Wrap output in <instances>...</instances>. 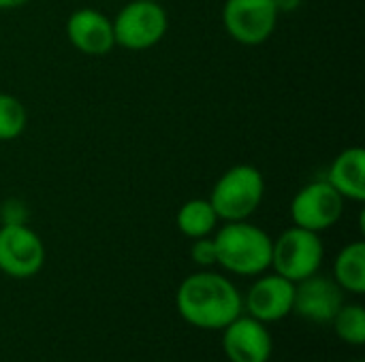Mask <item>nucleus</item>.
Instances as JSON below:
<instances>
[{
  "label": "nucleus",
  "mask_w": 365,
  "mask_h": 362,
  "mask_svg": "<svg viewBox=\"0 0 365 362\" xmlns=\"http://www.w3.org/2000/svg\"><path fill=\"white\" fill-rule=\"evenodd\" d=\"M344 198L327 179L306 183L291 201V220L295 226L323 233L336 226L344 213Z\"/></svg>",
  "instance_id": "obj_7"
},
{
  "label": "nucleus",
  "mask_w": 365,
  "mask_h": 362,
  "mask_svg": "<svg viewBox=\"0 0 365 362\" xmlns=\"http://www.w3.org/2000/svg\"><path fill=\"white\" fill-rule=\"evenodd\" d=\"M220 346L229 362H269L274 354V339L267 324L242 314L225 326Z\"/></svg>",
  "instance_id": "obj_10"
},
{
  "label": "nucleus",
  "mask_w": 365,
  "mask_h": 362,
  "mask_svg": "<svg viewBox=\"0 0 365 362\" xmlns=\"http://www.w3.org/2000/svg\"><path fill=\"white\" fill-rule=\"evenodd\" d=\"M331 326L340 341L355 348L365 344V309L359 303H344L334 316Z\"/></svg>",
  "instance_id": "obj_16"
},
{
  "label": "nucleus",
  "mask_w": 365,
  "mask_h": 362,
  "mask_svg": "<svg viewBox=\"0 0 365 362\" xmlns=\"http://www.w3.org/2000/svg\"><path fill=\"white\" fill-rule=\"evenodd\" d=\"M175 307L186 324L199 331H222L244 314V294L227 275L201 269L178 286Z\"/></svg>",
  "instance_id": "obj_1"
},
{
  "label": "nucleus",
  "mask_w": 365,
  "mask_h": 362,
  "mask_svg": "<svg viewBox=\"0 0 365 362\" xmlns=\"http://www.w3.org/2000/svg\"><path fill=\"white\" fill-rule=\"evenodd\" d=\"M190 260L201 267V269H212L216 267V245H214V237H201V239H192L190 245Z\"/></svg>",
  "instance_id": "obj_19"
},
{
  "label": "nucleus",
  "mask_w": 365,
  "mask_h": 362,
  "mask_svg": "<svg viewBox=\"0 0 365 362\" xmlns=\"http://www.w3.org/2000/svg\"><path fill=\"white\" fill-rule=\"evenodd\" d=\"M216 267L231 275L257 277L272 267L274 239L257 224L248 220L225 222L214 230Z\"/></svg>",
  "instance_id": "obj_2"
},
{
  "label": "nucleus",
  "mask_w": 365,
  "mask_h": 362,
  "mask_svg": "<svg viewBox=\"0 0 365 362\" xmlns=\"http://www.w3.org/2000/svg\"><path fill=\"white\" fill-rule=\"evenodd\" d=\"M30 0H0V9L2 11H11V9H19L24 4H28Z\"/></svg>",
  "instance_id": "obj_21"
},
{
  "label": "nucleus",
  "mask_w": 365,
  "mask_h": 362,
  "mask_svg": "<svg viewBox=\"0 0 365 362\" xmlns=\"http://www.w3.org/2000/svg\"><path fill=\"white\" fill-rule=\"evenodd\" d=\"M278 9L274 0H225L222 26L240 45H263L278 26Z\"/></svg>",
  "instance_id": "obj_6"
},
{
  "label": "nucleus",
  "mask_w": 365,
  "mask_h": 362,
  "mask_svg": "<svg viewBox=\"0 0 365 362\" xmlns=\"http://www.w3.org/2000/svg\"><path fill=\"white\" fill-rule=\"evenodd\" d=\"M154 2H160V0H154Z\"/></svg>",
  "instance_id": "obj_22"
},
{
  "label": "nucleus",
  "mask_w": 365,
  "mask_h": 362,
  "mask_svg": "<svg viewBox=\"0 0 365 362\" xmlns=\"http://www.w3.org/2000/svg\"><path fill=\"white\" fill-rule=\"evenodd\" d=\"M355 362H364V361H355Z\"/></svg>",
  "instance_id": "obj_23"
},
{
  "label": "nucleus",
  "mask_w": 365,
  "mask_h": 362,
  "mask_svg": "<svg viewBox=\"0 0 365 362\" xmlns=\"http://www.w3.org/2000/svg\"><path fill=\"white\" fill-rule=\"evenodd\" d=\"M334 282L349 294H365V243L344 245L334 260Z\"/></svg>",
  "instance_id": "obj_14"
},
{
  "label": "nucleus",
  "mask_w": 365,
  "mask_h": 362,
  "mask_svg": "<svg viewBox=\"0 0 365 362\" xmlns=\"http://www.w3.org/2000/svg\"><path fill=\"white\" fill-rule=\"evenodd\" d=\"M175 224L184 237L201 239V237L214 235V230L220 224V218L207 198H190L180 207Z\"/></svg>",
  "instance_id": "obj_15"
},
{
  "label": "nucleus",
  "mask_w": 365,
  "mask_h": 362,
  "mask_svg": "<svg viewBox=\"0 0 365 362\" xmlns=\"http://www.w3.org/2000/svg\"><path fill=\"white\" fill-rule=\"evenodd\" d=\"M325 260V245L321 233L291 226L280 233L278 239L272 243V267L274 273L287 277L289 282L297 284L314 273L321 271Z\"/></svg>",
  "instance_id": "obj_4"
},
{
  "label": "nucleus",
  "mask_w": 365,
  "mask_h": 362,
  "mask_svg": "<svg viewBox=\"0 0 365 362\" xmlns=\"http://www.w3.org/2000/svg\"><path fill=\"white\" fill-rule=\"evenodd\" d=\"M115 45L128 51H143L158 45L169 28V15L160 2L130 0L111 19Z\"/></svg>",
  "instance_id": "obj_5"
},
{
  "label": "nucleus",
  "mask_w": 365,
  "mask_h": 362,
  "mask_svg": "<svg viewBox=\"0 0 365 362\" xmlns=\"http://www.w3.org/2000/svg\"><path fill=\"white\" fill-rule=\"evenodd\" d=\"M45 243L28 224L0 226V273L30 280L45 265Z\"/></svg>",
  "instance_id": "obj_8"
},
{
  "label": "nucleus",
  "mask_w": 365,
  "mask_h": 362,
  "mask_svg": "<svg viewBox=\"0 0 365 362\" xmlns=\"http://www.w3.org/2000/svg\"><path fill=\"white\" fill-rule=\"evenodd\" d=\"M265 179L252 164H235L227 169L210 192V203L220 222L248 220L263 203Z\"/></svg>",
  "instance_id": "obj_3"
},
{
  "label": "nucleus",
  "mask_w": 365,
  "mask_h": 362,
  "mask_svg": "<svg viewBox=\"0 0 365 362\" xmlns=\"http://www.w3.org/2000/svg\"><path fill=\"white\" fill-rule=\"evenodd\" d=\"M344 201L364 203L365 201V149L346 147L342 149L325 177Z\"/></svg>",
  "instance_id": "obj_13"
},
{
  "label": "nucleus",
  "mask_w": 365,
  "mask_h": 362,
  "mask_svg": "<svg viewBox=\"0 0 365 362\" xmlns=\"http://www.w3.org/2000/svg\"><path fill=\"white\" fill-rule=\"evenodd\" d=\"M302 2L304 0H274L278 13H293V11H297L302 6Z\"/></svg>",
  "instance_id": "obj_20"
},
{
  "label": "nucleus",
  "mask_w": 365,
  "mask_h": 362,
  "mask_svg": "<svg viewBox=\"0 0 365 362\" xmlns=\"http://www.w3.org/2000/svg\"><path fill=\"white\" fill-rule=\"evenodd\" d=\"M344 290L334 277L314 273L295 284L293 314L312 324H331L338 309L344 305Z\"/></svg>",
  "instance_id": "obj_11"
},
{
  "label": "nucleus",
  "mask_w": 365,
  "mask_h": 362,
  "mask_svg": "<svg viewBox=\"0 0 365 362\" xmlns=\"http://www.w3.org/2000/svg\"><path fill=\"white\" fill-rule=\"evenodd\" d=\"M66 38L68 43L92 58L107 55L115 47V36H113V23L111 19L98 11V9H77L68 15L66 19Z\"/></svg>",
  "instance_id": "obj_12"
},
{
  "label": "nucleus",
  "mask_w": 365,
  "mask_h": 362,
  "mask_svg": "<svg viewBox=\"0 0 365 362\" xmlns=\"http://www.w3.org/2000/svg\"><path fill=\"white\" fill-rule=\"evenodd\" d=\"M28 124L26 107L13 94L0 92V141L17 139Z\"/></svg>",
  "instance_id": "obj_17"
},
{
  "label": "nucleus",
  "mask_w": 365,
  "mask_h": 362,
  "mask_svg": "<svg viewBox=\"0 0 365 362\" xmlns=\"http://www.w3.org/2000/svg\"><path fill=\"white\" fill-rule=\"evenodd\" d=\"M293 301L295 284L278 273L265 271L257 275L244 294V312L263 324H274L293 314Z\"/></svg>",
  "instance_id": "obj_9"
},
{
  "label": "nucleus",
  "mask_w": 365,
  "mask_h": 362,
  "mask_svg": "<svg viewBox=\"0 0 365 362\" xmlns=\"http://www.w3.org/2000/svg\"><path fill=\"white\" fill-rule=\"evenodd\" d=\"M28 220H30V209L21 198L9 196L0 203V226L28 224Z\"/></svg>",
  "instance_id": "obj_18"
}]
</instances>
